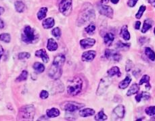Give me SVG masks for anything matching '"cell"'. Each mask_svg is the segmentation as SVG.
Wrapping results in <instances>:
<instances>
[{"label":"cell","mask_w":155,"mask_h":121,"mask_svg":"<svg viewBox=\"0 0 155 121\" xmlns=\"http://www.w3.org/2000/svg\"><path fill=\"white\" fill-rule=\"evenodd\" d=\"M83 80L79 77H74L68 81L67 87L68 94L72 96H75L81 91Z\"/></svg>","instance_id":"7a4b0ae2"},{"label":"cell","mask_w":155,"mask_h":121,"mask_svg":"<svg viewBox=\"0 0 155 121\" xmlns=\"http://www.w3.org/2000/svg\"><path fill=\"white\" fill-rule=\"evenodd\" d=\"M49 76L53 79H58L62 76V68L52 64L49 70Z\"/></svg>","instance_id":"30bf717a"},{"label":"cell","mask_w":155,"mask_h":121,"mask_svg":"<svg viewBox=\"0 0 155 121\" xmlns=\"http://www.w3.org/2000/svg\"><path fill=\"white\" fill-rule=\"evenodd\" d=\"M96 56V52L95 51H87L84 52V53L82 54L81 56V59L83 62H92L94 58H95Z\"/></svg>","instance_id":"7c38bea8"},{"label":"cell","mask_w":155,"mask_h":121,"mask_svg":"<svg viewBox=\"0 0 155 121\" xmlns=\"http://www.w3.org/2000/svg\"><path fill=\"white\" fill-rule=\"evenodd\" d=\"M65 56L62 54H60V55L56 56L55 58L54 59L53 61V65L58 66V67L62 68V66L64 65V62H65Z\"/></svg>","instance_id":"5bb4252c"},{"label":"cell","mask_w":155,"mask_h":121,"mask_svg":"<svg viewBox=\"0 0 155 121\" xmlns=\"http://www.w3.org/2000/svg\"><path fill=\"white\" fill-rule=\"evenodd\" d=\"M33 68L38 73H41L45 70V66L43 64L39 63V62H35L33 64Z\"/></svg>","instance_id":"83f0119b"},{"label":"cell","mask_w":155,"mask_h":121,"mask_svg":"<svg viewBox=\"0 0 155 121\" xmlns=\"http://www.w3.org/2000/svg\"><path fill=\"white\" fill-rule=\"evenodd\" d=\"M120 36L125 41H129L130 39V33L128 31L127 25H123L121 29Z\"/></svg>","instance_id":"2e32d148"},{"label":"cell","mask_w":155,"mask_h":121,"mask_svg":"<svg viewBox=\"0 0 155 121\" xmlns=\"http://www.w3.org/2000/svg\"><path fill=\"white\" fill-rule=\"evenodd\" d=\"M146 6H144V5L141 6L140 7V9H139L138 12H137V14H136V18L137 19H141V17L142 16L143 14H144L145 10H146Z\"/></svg>","instance_id":"e575fe53"},{"label":"cell","mask_w":155,"mask_h":121,"mask_svg":"<svg viewBox=\"0 0 155 121\" xmlns=\"http://www.w3.org/2000/svg\"><path fill=\"white\" fill-rule=\"evenodd\" d=\"M4 27V23L1 19H0V29H2Z\"/></svg>","instance_id":"7dc6e473"},{"label":"cell","mask_w":155,"mask_h":121,"mask_svg":"<svg viewBox=\"0 0 155 121\" xmlns=\"http://www.w3.org/2000/svg\"><path fill=\"white\" fill-rule=\"evenodd\" d=\"M55 22H54V19L53 18H48V19L44 20L43 21V27L45 29H51L54 26Z\"/></svg>","instance_id":"ac0fdd59"},{"label":"cell","mask_w":155,"mask_h":121,"mask_svg":"<svg viewBox=\"0 0 155 121\" xmlns=\"http://www.w3.org/2000/svg\"><path fill=\"white\" fill-rule=\"evenodd\" d=\"M0 40L5 43H10L11 41V37L8 33H2L0 35Z\"/></svg>","instance_id":"d6a6232c"},{"label":"cell","mask_w":155,"mask_h":121,"mask_svg":"<svg viewBox=\"0 0 155 121\" xmlns=\"http://www.w3.org/2000/svg\"><path fill=\"white\" fill-rule=\"evenodd\" d=\"M130 43H123L121 41H118L116 43V48L120 50H123V51H127L130 49Z\"/></svg>","instance_id":"4316f807"},{"label":"cell","mask_w":155,"mask_h":121,"mask_svg":"<svg viewBox=\"0 0 155 121\" xmlns=\"http://www.w3.org/2000/svg\"><path fill=\"white\" fill-rule=\"evenodd\" d=\"M35 56L38 58H41L44 63H48V62H49V56H48L47 52H46V51L44 49L37 50V51L35 52Z\"/></svg>","instance_id":"9a60e30c"},{"label":"cell","mask_w":155,"mask_h":121,"mask_svg":"<svg viewBox=\"0 0 155 121\" xmlns=\"http://www.w3.org/2000/svg\"><path fill=\"white\" fill-rule=\"evenodd\" d=\"M114 35L112 33H106L104 37V43L106 44V45H111L112 42L114 41Z\"/></svg>","instance_id":"d6986e66"},{"label":"cell","mask_w":155,"mask_h":121,"mask_svg":"<svg viewBox=\"0 0 155 121\" xmlns=\"http://www.w3.org/2000/svg\"><path fill=\"white\" fill-rule=\"evenodd\" d=\"M98 11H99L100 14L105 16L109 19H112V17H113V10L109 6L100 4L98 6Z\"/></svg>","instance_id":"9c48e42d"},{"label":"cell","mask_w":155,"mask_h":121,"mask_svg":"<svg viewBox=\"0 0 155 121\" xmlns=\"http://www.w3.org/2000/svg\"><path fill=\"white\" fill-rule=\"evenodd\" d=\"M150 76H149L148 75H147V74H145V75H144L142 77V78H141L140 80V82H139V85H143L144 83H149V82H150Z\"/></svg>","instance_id":"f35d334b"},{"label":"cell","mask_w":155,"mask_h":121,"mask_svg":"<svg viewBox=\"0 0 155 121\" xmlns=\"http://www.w3.org/2000/svg\"><path fill=\"white\" fill-rule=\"evenodd\" d=\"M96 14L94 8L90 3H87L83 5L81 12H80L79 18H78V25L81 26L83 24L87 23L95 19Z\"/></svg>","instance_id":"6da1fadb"},{"label":"cell","mask_w":155,"mask_h":121,"mask_svg":"<svg viewBox=\"0 0 155 121\" xmlns=\"http://www.w3.org/2000/svg\"><path fill=\"white\" fill-rule=\"evenodd\" d=\"M154 35H155V28H154Z\"/></svg>","instance_id":"f907efd6"},{"label":"cell","mask_w":155,"mask_h":121,"mask_svg":"<svg viewBox=\"0 0 155 121\" xmlns=\"http://www.w3.org/2000/svg\"><path fill=\"white\" fill-rule=\"evenodd\" d=\"M104 56L108 60L117 62H119L122 58L121 54L113 50L106 49L104 52Z\"/></svg>","instance_id":"52a82bcc"},{"label":"cell","mask_w":155,"mask_h":121,"mask_svg":"<svg viewBox=\"0 0 155 121\" xmlns=\"http://www.w3.org/2000/svg\"><path fill=\"white\" fill-rule=\"evenodd\" d=\"M141 94H142V100H148L150 98V95L148 92H142Z\"/></svg>","instance_id":"b9f144b4"},{"label":"cell","mask_w":155,"mask_h":121,"mask_svg":"<svg viewBox=\"0 0 155 121\" xmlns=\"http://www.w3.org/2000/svg\"><path fill=\"white\" fill-rule=\"evenodd\" d=\"M48 12L47 8H41L37 12V18L39 20H43L45 18Z\"/></svg>","instance_id":"f546056e"},{"label":"cell","mask_w":155,"mask_h":121,"mask_svg":"<svg viewBox=\"0 0 155 121\" xmlns=\"http://www.w3.org/2000/svg\"><path fill=\"white\" fill-rule=\"evenodd\" d=\"M4 9H3V8L2 7H0V16L1 14H3V12H4Z\"/></svg>","instance_id":"c3c4849f"},{"label":"cell","mask_w":155,"mask_h":121,"mask_svg":"<svg viewBox=\"0 0 155 121\" xmlns=\"http://www.w3.org/2000/svg\"><path fill=\"white\" fill-rule=\"evenodd\" d=\"M15 8L18 12H23L25 9V5L21 1H17L15 2Z\"/></svg>","instance_id":"f1b7e54d"},{"label":"cell","mask_w":155,"mask_h":121,"mask_svg":"<svg viewBox=\"0 0 155 121\" xmlns=\"http://www.w3.org/2000/svg\"><path fill=\"white\" fill-rule=\"evenodd\" d=\"M47 48L50 52L56 51L58 49V43L54 39H49L48 41Z\"/></svg>","instance_id":"ffe728a7"},{"label":"cell","mask_w":155,"mask_h":121,"mask_svg":"<svg viewBox=\"0 0 155 121\" xmlns=\"http://www.w3.org/2000/svg\"><path fill=\"white\" fill-rule=\"evenodd\" d=\"M52 34L55 37L56 39H59L61 36V31L58 27H56L55 29H54L52 31Z\"/></svg>","instance_id":"74e56055"},{"label":"cell","mask_w":155,"mask_h":121,"mask_svg":"<svg viewBox=\"0 0 155 121\" xmlns=\"http://www.w3.org/2000/svg\"><path fill=\"white\" fill-rule=\"evenodd\" d=\"M96 40L92 38H86V39H82L80 41V45L83 49H87V48L92 47L95 45Z\"/></svg>","instance_id":"8fae6325"},{"label":"cell","mask_w":155,"mask_h":121,"mask_svg":"<svg viewBox=\"0 0 155 121\" xmlns=\"http://www.w3.org/2000/svg\"><path fill=\"white\" fill-rule=\"evenodd\" d=\"M145 54L151 61H155V53L150 47L145 48Z\"/></svg>","instance_id":"484cf974"},{"label":"cell","mask_w":155,"mask_h":121,"mask_svg":"<svg viewBox=\"0 0 155 121\" xmlns=\"http://www.w3.org/2000/svg\"><path fill=\"white\" fill-rule=\"evenodd\" d=\"M95 30H96V25L95 24L93 23H90V25L85 29V32L87 34H89V35H92V34L94 33Z\"/></svg>","instance_id":"4dcf8cb0"},{"label":"cell","mask_w":155,"mask_h":121,"mask_svg":"<svg viewBox=\"0 0 155 121\" xmlns=\"http://www.w3.org/2000/svg\"><path fill=\"white\" fill-rule=\"evenodd\" d=\"M37 39V35H36L35 30L29 25L26 26L22 35V40L26 43H32Z\"/></svg>","instance_id":"277c9868"},{"label":"cell","mask_w":155,"mask_h":121,"mask_svg":"<svg viewBox=\"0 0 155 121\" xmlns=\"http://www.w3.org/2000/svg\"><path fill=\"white\" fill-rule=\"evenodd\" d=\"M72 0H61L59 5V10L64 16H68L72 11Z\"/></svg>","instance_id":"8992f818"},{"label":"cell","mask_w":155,"mask_h":121,"mask_svg":"<svg viewBox=\"0 0 155 121\" xmlns=\"http://www.w3.org/2000/svg\"><path fill=\"white\" fill-rule=\"evenodd\" d=\"M48 96H49V93H48L47 91L43 90L41 93H40V98L43 99V100H45V99L48 98Z\"/></svg>","instance_id":"60d3db41"},{"label":"cell","mask_w":155,"mask_h":121,"mask_svg":"<svg viewBox=\"0 0 155 121\" xmlns=\"http://www.w3.org/2000/svg\"><path fill=\"white\" fill-rule=\"evenodd\" d=\"M138 1V0H128V1H127L128 6H130V8L134 7L136 5V3Z\"/></svg>","instance_id":"7bdbcfd3"},{"label":"cell","mask_w":155,"mask_h":121,"mask_svg":"<svg viewBox=\"0 0 155 121\" xmlns=\"http://www.w3.org/2000/svg\"><path fill=\"white\" fill-rule=\"evenodd\" d=\"M154 7H155V6H154Z\"/></svg>","instance_id":"816d5d0a"},{"label":"cell","mask_w":155,"mask_h":121,"mask_svg":"<svg viewBox=\"0 0 155 121\" xmlns=\"http://www.w3.org/2000/svg\"><path fill=\"white\" fill-rule=\"evenodd\" d=\"M134 68V63L131 60H127L125 64V70L126 72H130Z\"/></svg>","instance_id":"ab89813d"},{"label":"cell","mask_w":155,"mask_h":121,"mask_svg":"<svg viewBox=\"0 0 155 121\" xmlns=\"http://www.w3.org/2000/svg\"><path fill=\"white\" fill-rule=\"evenodd\" d=\"M131 81H132V78L130 76H127L125 78H124L122 81H121L118 84V87L121 89H125L129 86V85L130 84Z\"/></svg>","instance_id":"603a6c76"},{"label":"cell","mask_w":155,"mask_h":121,"mask_svg":"<svg viewBox=\"0 0 155 121\" xmlns=\"http://www.w3.org/2000/svg\"><path fill=\"white\" fill-rule=\"evenodd\" d=\"M136 100L138 102H141V100H142V94H141V93L140 94H138H138H137V96H136Z\"/></svg>","instance_id":"ee69618b"},{"label":"cell","mask_w":155,"mask_h":121,"mask_svg":"<svg viewBox=\"0 0 155 121\" xmlns=\"http://www.w3.org/2000/svg\"><path fill=\"white\" fill-rule=\"evenodd\" d=\"M46 114H47V116L50 118H55V117H57L60 115V111L58 109L53 108L50 109V110H47L46 111Z\"/></svg>","instance_id":"d4e9b609"},{"label":"cell","mask_w":155,"mask_h":121,"mask_svg":"<svg viewBox=\"0 0 155 121\" xmlns=\"http://www.w3.org/2000/svg\"><path fill=\"white\" fill-rule=\"evenodd\" d=\"M140 25H141V23L140 21H136V24H135V29L136 30H139L140 28Z\"/></svg>","instance_id":"f6af8a7d"},{"label":"cell","mask_w":155,"mask_h":121,"mask_svg":"<svg viewBox=\"0 0 155 121\" xmlns=\"http://www.w3.org/2000/svg\"><path fill=\"white\" fill-rule=\"evenodd\" d=\"M28 76V72L26 71V70H24L21 72V74L19 76V77L17 78L16 81L17 82H21L24 81V80H27Z\"/></svg>","instance_id":"836d02e7"},{"label":"cell","mask_w":155,"mask_h":121,"mask_svg":"<svg viewBox=\"0 0 155 121\" xmlns=\"http://www.w3.org/2000/svg\"><path fill=\"white\" fill-rule=\"evenodd\" d=\"M79 114V116L85 118V117L93 116V115L95 114V110L92 108H85V109H83V110H80Z\"/></svg>","instance_id":"e0dca14e"},{"label":"cell","mask_w":155,"mask_h":121,"mask_svg":"<svg viewBox=\"0 0 155 121\" xmlns=\"http://www.w3.org/2000/svg\"><path fill=\"white\" fill-rule=\"evenodd\" d=\"M84 106V104H80V103L74 102H68L66 103H64V106L62 108L63 110L68 111V112H75V111L79 110L83 108Z\"/></svg>","instance_id":"ba28073f"},{"label":"cell","mask_w":155,"mask_h":121,"mask_svg":"<svg viewBox=\"0 0 155 121\" xmlns=\"http://www.w3.org/2000/svg\"><path fill=\"white\" fill-rule=\"evenodd\" d=\"M153 25V21L150 19H146L145 20L144 22V25H143L142 29V33H145L148 31L149 29H150L152 28Z\"/></svg>","instance_id":"7402d4cb"},{"label":"cell","mask_w":155,"mask_h":121,"mask_svg":"<svg viewBox=\"0 0 155 121\" xmlns=\"http://www.w3.org/2000/svg\"><path fill=\"white\" fill-rule=\"evenodd\" d=\"M35 114V109L33 105L22 107L19 110V117L25 120H33Z\"/></svg>","instance_id":"3957f363"},{"label":"cell","mask_w":155,"mask_h":121,"mask_svg":"<svg viewBox=\"0 0 155 121\" xmlns=\"http://www.w3.org/2000/svg\"><path fill=\"white\" fill-rule=\"evenodd\" d=\"M139 91H140V87H139L138 84L134 83L131 86V87L130 89H129L127 92V95L128 96H133V95L138 94Z\"/></svg>","instance_id":"cb8c5ba5"},{"label":"cell","mask_w":155,"mask_h":121,"mask_svg":"<svg viewBox=\"0 0 155 121\" xmlns=\"http://www.w3.org/2000/svg\"><path fill=\"white\" fill-rule=\"evenodd\" d=\"M125 107L123 105H118L113 110V114L117 117V118H123L125 116Z\"/></svg>","instance_id":"4fadbf2b"},{"label":"cell","mask_w":155,"mask_h":121,"mask_svg":"<svg viewBox=\"0 0 155 121\" xmlns=\"http://www.w3.org/2000/svg\"><path fill=\"white\" fill-rule=\"evenodd\" d=\"M18 57H19V60H25V59H29L31 57V54L29 53H28V52H21V53L19 54V56H18Z\"/></svg>","instance_id":"8d00e7d4"},{"label":"cell","mask_w":155,"mask_h":121,"mask_svg":"<svg viewBox=\"0 0 155 121\" xmlns=\"http://www.w3.org/2000/svg\"><path fill=\"white\" fill-rule=\"evenodd\" d=\"M3 54V49L2 46L0 45V60H1V57H2Z\"/></svg>","instance_id":"bcb514c9"},{"label":"cell","mask_w":155,"mask_h":121,"mask_svg":"<svg viewBox=\"0 0 155 121\" xmlns=\"http://www.w3.org/2000/svg\"><path fill=\"white\" fill-rule=\"evenodd\" d=\"M107 73H108V75L110 76V77H112V76H121V75L120 69L118 68V67H117V66H114V67H112L111 68H110V69L108 70Z\"/></svg>","instance_id":"44dd1931"},{"label":"cell","mask_w":155,"mask_h":121,"mask_svg":"<svg viewBox=\"0 0 155 121\" xmlns=\"http://www.w3.org/2000/svg\"><path fill=\"white\" fill-rule=\"evenodd\" d=\"M108 118V117L106 115L104 114L103 111H100L95 116V120H105Z\"/></svg>","instance_id":"1f68e13d"},{"label":"cell","mask_w":155,"mask_h":121,"mask_svg":"<svg viewBox=\"0 0 155 121\" xmlns=\"http://www.w3.org/2000/svg\"><path fill=\"white\" fill-rule=\"evenodd\" d=\"M145 112L148 116H154L155 115V106H149L146 108Z\"/></svg>","instance_id":"d590c367"},{"label":"cell","mask_w":155,"mask_h":121,"mask_svg":"<svg viewBox=\"0 0 155 121\" xmlns=\"http://www.w3.org/2000/svg\"><path fill=\"white\" fill-rule=\"evenodd\" d=\"M110 1H111L112 3H114V4H116V3H118L119 0H110Z\"/></svg>","instance_id":"681fc988"},{"label":"cell","mask_w":155,"mask_h":121,"mask_svg":"<svg viewBox=\"0 0 155 121\" xmlns=\"http://www.w3.org/2000/svg\"><path fill=\"white\" fill-rule=\"evenodd\" d=\"M112 83V79L110 76H105L102 78L101 80L100 81V83L98 85L97 91H96V95L97 96H102L104 93L106 91L108 88Z\"/></svg>","instance_id":"5b68a950"}]
</instances>
